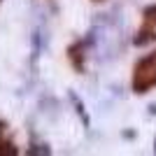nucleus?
<instances>
[{
    "mask_svg": "<svg viewBox=\"0 0 156 156\" xmlns=\"http://www.w3.org/2000/svg\"><path fill=\"white\" fill-rule=\"evenodd\" d=\"M137 91H147L151 86H156V54L147 56L142 63L135 68V77H133Z\"/></svg>",
    "mask_w": 156,
    "mask_h": 156,
    "instance_id": "nucleus-1",
    "label": "nucleus"
},
{
    "mask_svg": "<svg viewBox=\"0 0 156 156\" xmlns=\"http://www.w3.org/2000/svg\"><path fill=\"white\" fill-rule=\"evenodd\" d=\"M147 30L151 37H156V9L151 14H147Z\"/></svg>",
    "mask_w": 156,
    "mask_h": 156,
    "instance_id": "nucleus-2",
    "label": "nucleus"
}]
</instances>
